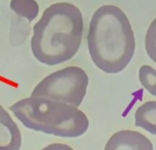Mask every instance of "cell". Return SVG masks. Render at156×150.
Here are the masks:
<instances>
[{"mask_svg":"<svg viewBox=\"0 0 156 150\" xmlns=\"http://www.w3.org/2000/svg\"><path fill=\"white\" fill-rule=\"evenodd\" d=\"M10 9L19 16L33 22L38 17L40 6L36 0H10Z\"/></svg>","mask_w":156,"mask_h":150,"instance_id":"8","label":"cell"},{"mask_svg":"<svg viewBox=\"0 0 156 150\" xmlns=\"http://www.w3.org/2000/svg\"><path fill=\"white\" fill-rule=\"evenodd\" d=\"M135 125L156 136V101H147L137 108Z\"/></svg>","mask_w":156,"mask_h":150,"instance_id":"7","label":"cell"},{"mask_svg":"<svg viewBox=\"0 0 156 150\" xmlns=\"http://www.w3.org/2000/svg\"><path fill=\"white\" fill-rule=\"evenodd\" d=\"M41 150H73L69 145L67 144H63V143H52L47 145L46 147H44L43 149Z\"/></svg>","mask_w":156,"mask_h":150,"instance_id":"11","label":"cell"},{"mask_svg":"<svg viewBox=\"0 0 156 150\" xmlns=\"http://www.w3.org/2000/svg\"><path fill=\"white\" fill-rule=\"evenodd\" d=\"M83 33L84 19L80 8L69 2H56L47 7L35 23L32 53L46 66L63 63L79 51Z\"/></svg>","mask_w":156,"mask_h":150,"instance_id":"1","label":"cell"},{"mask_svg":"<svg viewBox=\"0 0 156 150\" xmlns=\"http://www.w3.org/2000/svg\"><path fill=\"white\" fill-rule=\"evenodd\" d=\"M104 150H153V144L140 132L122 130L108 139Z\"/></svg>","mask_w":156,"mask_h":150,"instance_id":"5","label":"cell"},{"mask_svg":"<svg viewBox=\"0 0 156 150\" xmlns=\"http://www.w3.org/2000/svg\"><path fill=\"white\" fill-rule=\"evenodd\" d=\"M88 50L94 64L106 73H119L131 62L136 39L129 17L115 5L97 8L90 20Z\"/></svg>","mask_w":156,"mask_h":150,"instance_id":"2","label":"cell"},{"mask_svg":"<svg viewBox=\"0 0 156 150\" xmlns=\"http://www.w3.org/2000/svg\"><path fill=\"white\" fill-rule=\"evenodd\" d=\"M145 49L148 56L156 63V17L149 25L146 32Z\"/></svg>","mask_w":156,"mask_h":150,"instance_id":"10","label":"cell"},{"mask_svg":"<svg viewBox=\"0 0 156 150\" xmlns=\"http://www.w3.org/2000/svg\"><path fill=\"white\" fill-rule=\"evenodd\" d=\"M141 85L153 96H156V70L148 64H144L139 70Z\"/></svg>","mask_w":156,"mask_h":150,"instance_id":"9","label":"cell"},{"mask_svg":"<svg viewBox=\"0 0 156 150\" xmlns=\"http://www.w3.org/2000/svg\"><path fill=\"white\" fill-rule=\"evenodd\" d=\"M89 85L87 73L80 66H66L50 73L32 91L31 96L45 97L79 107Z\"/></svg>","mask_w":156,"mask_h":150,"instance_id":"4","label":"cell"},{"mask_svg":"<svg viewBox=\"0 0 156 150\" xmlns=\"http://www.w3.org/2000/svg\"><path fill=\"white\" fill-rule=\"evenodd\" d=\"M26 128L62 138H76L89 128V119L81 109L66 102L31 96L9 107Z\"/></svg>","mask_w":156,"mask_h":150,"instance_id":"3","label":"cell"},{"mask_svg":"<svg viewBox=\"0 0 156 150\" xmlns=\"http://www.w3.org/2000/svg\"><path fill=\"white\" fill-rule=\"evenodd\" d=\"M22 133L8 111L0 104V150H20Z\"/></svg>","mask_w":156,"mask_h":150,"instance_id":"6","label":"cell"}]
</instances>
